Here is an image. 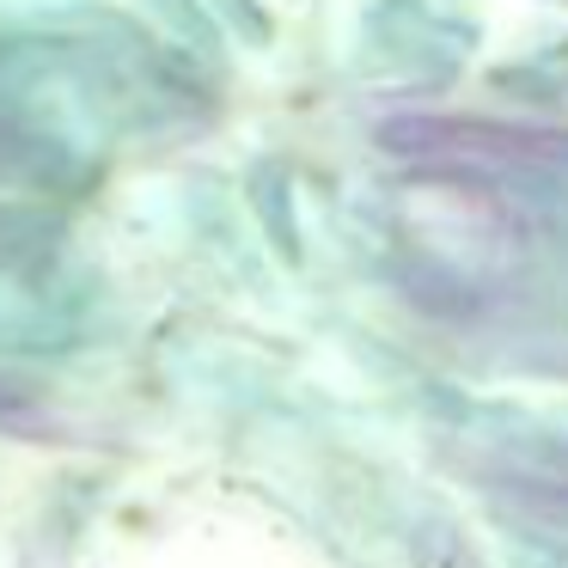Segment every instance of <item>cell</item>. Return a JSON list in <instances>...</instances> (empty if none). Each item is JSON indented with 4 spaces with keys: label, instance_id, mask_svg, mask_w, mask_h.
Returning <instances> with one entry per match:
<instances>
[]
</instances>
